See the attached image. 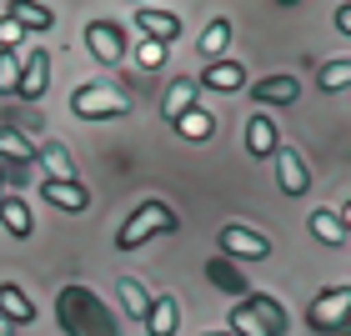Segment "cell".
I'll return each instance as SVG.
<instances>
[{"label": "cell", "mask_w": 351, "mask_h": 336, "mask_svg": "<svg viewBox=\"0 0 351 336\" xmlns=\"http://www.w3.org/2000/svg\"><path fill=\"white\" fill-rule=\"evenodd\" d=\"M226 331L231 336H286V311H281L276 296L251 291L246 301H236V307H231Z\"/></svg>", "instance_id": "7a4b0ae2"}, {"label": "cell", "mask_w": 351, "mask_h": 336, "mask_svg": "<svg viewBox=\"0 0 351 336\" xmlns=\"http://www.w3.org/2000/svg\"><path fill=\"white\" fill-rule=\"evenodd\" d=\"M0 316H5L10 326H30L36 322V301H30L15 281H0Z\"/></svg>", "instance_id": "2e32d148"}, {"label": "cell", "mask_w": 351, "mask_h": 336, "mask_svg": "<svg viewBox=\"0 0 351 336\" xmlns=\"http://www.w3.org/2000/svg\"><path fill=\"white\" fill-rule=\"evenodd\" d=\"M337 216H341V226L351 231V201H341V211H337Z\"/></svg>", "instance_id": "1f68e13d"}, {"label": "cell", "mask_w": 351, "mask_h": 336, "mask_svg": "<svg viewBox=\"0 0 351 336\" xmlns=\"http://www.w3.org/2000/svg\"><path fill=\"white\" fill-rule=\"evenodd\" d=\"M136 66H141V71H161V66H166V45H156V40L141 36V45H136Z\"/></svg>", "instance_id": "f1b7e54d"}, {"label": "cell", "mask_w": 351, "mask_h": 336, "mask_svg": "<svg viewBox=\"0 0 351 336\" xmlns=\"http://www.w3.org/2000/svg\"><path fill=\"white\" fill-rule=\"evenodd\" d=\"M276 186L286 191V196H301V191L311 186V166H306V156H301L296 146L276 151Z\"/></svg>", "instance_id": "ba28073f"}, {"label": "cell", "mask_w": 351, "mask_h": 336, "mask_svg": "<svg viewBox=\"0 0 351 336\" xmlns=\"http://www.w3.org/2000/svg\"><path fill=\"white\" fill-rule=\"evenodd\" d=\"M306 326L316 336H351V286H322L306 307Z\"/></svg>", "instance_id": "277c9868"}, {"label": "cell", "mask_w": 351, "mask_h": 336, "mask_svg": "<svg viewBox=\"0 0 351 336\" xmlns=\"http://www.w3.org/2000/svg\"><path fill=\"white\" fill-rule=\"evenodd\" d=\"M206 276H211V286H221V291H226V296H251V286H246V276H241V271H236L231 261H226V256H216V261L211 266H206Z\"/></svg>", "instance_id": "44dd1931"}, {"label": "cell", "mask_w": 351, "mask_h": 336, "mask_svg": "<svg viewBox=\"0 0 351 336\" xmlns=\"http://www.w3.org/2000/svg\"><path fill=\"white\" fill-rule=\"evenodd\" d=\"M86 51L101 66H116V60H125V30L116 21H90L86 25Z\"/></svg>", "instance_id": "52a82bcc"}, {"label": "cell", "mask_w": 351, "mask_h": 336, "mask_svg": "<svg viewBox=\"0 0 351 336\" xmlns=\"http://www.w3.org/2000/svg\"><path fill=\"white\" fill-rule=\"evenodd\" d=\"M0 196H5V176H0Z\"/></svg>", "instance_id": "e575fe53"}, {"label": "cell", "mask_w": 351, "mask_h": 336, "mask_svg": "<svg viewBox=\"0 0 351 336\" xmlns=\"http://www.w3.org/2000/svg\"><path fill=\"white\" fill-rule=\"evenodd\" d=\"M5 15H10L21 30H51V25H56V10H51V5H36V0H25V5H10Z\"/></svg>", "instance_id": "d4e9b609"}, {"label": "cell", "mask_w": 351, "mask_h": 336, "mask_svg": "<svg viewBox=\"0 0 351 336\" xmlns=\"http://www.w3.org/2000/svg\"><path fill=\"white\" fill-rule=\"evenodd\" d=\"M201 91H221V95H231V91H241L246 86V71H241V60H216V66H206L201 71Z\"/></svg>", "instance_id": "5bb4252c"}, {"label": "cell", "mask_w": 351, "mask_h": 336, "mask_svg": "<svg viewBox=\"0 0 351 336\" xmlns=\"http://www.w3.org/2000/svg\"><path fill=\"white\" fill-rule=\"evenodd\" d=\"M251 95H256V106H291L301 95V81L296 75H261V81L251 86Z\"/></svg>", "instance_id": "4fadbf2b"}, {"label": "cell", "mask_w": 351, "mask_h": 336, "mask_svg": "<svg viewBox=\"0 0 351 336\" xmlns=\"http://www.w3.org/2000/svg\"><path fill=\"white\" fill-rule=\"evenodd\" d=\"M71 110L81 121H121V116H131V95L106 81H86L71 91Z\"/></svg>", "instance_id": "5b68a950"}, {"label": "cell", "mask_w": 351, "mask_h": 336, "mask_svg": "<svg viewBox=\"0 0 351 336\" xmlns=\"http://www.w3.org/2000/svg\"><path fill=\"white\" fill-rule=\"evenodd\" d=\"M337 30H341V36H351V5H337Z\"/></svg>", "instance_id": "4dcf8cb0"}, {"label": "cell", "mask_w": 351, "mask_h": 336, "mask_svg": "<svg viewBox=\"0 0 351 336\" xmlns=\"http://www.w3.org/2000/svg\"><path fill=\"white\" fill-rule=\"evenodd\" d=\"M246 151L251 156H276L281 151V125L266 116V110H256V116L246 121Z\"/></svg>", "instance_id": "7c38bea8"}, {"label": "cell", "mask_w": 351, "mask_h": 336, "mask_svg": "<svg viewBox=\"0 0 351 336\" xmlns=\"http://www.w3.org/2000/svg\"><path fill=\"white\" fill-rule=\"evenodd\" d=\"M176 322H181V307L176 296H151V311H146V336H176Z\"/></svg>", "instance_id": "d6986e66"}, {"label": "cell", "mask_w": 351, "mask_h": 336, "mask_svg": "<svg viewBox=\"0 0 351 336\" xmlns=\"http://www.w3.org/2000/svg\"><path fill=\"white\" fill-rule=\"evenodd\" d=\"M181 221H176V211L166 201H141L131 216H125V226L116 231V246L121 251H136V246H146L151 236H171Z\"/></svg>", "instance_id": "3957f363"}, {"label": "cell", "mask_w": 351, "mask_h": 336, "mask_svg": "<svg viewBox=\"0 0 351 336\" xmlns=\"http://www.w3.org/2000/svg\"><path fill=\"white\" fill-rule=\"evenodd\" d=\"M45 81H51V56L45 51H25V66H21V101H40L45 95Z\"/></svg>", "instance_id": "8fae6325"}, {"label": "cell", "mask_w": 351, "mask_h": 336, "mask_svg": "<svg viewBox=\"0 0 351 336\" xmlns=\"http://www.w3.org/2000/svg\"><path fill=\"white\" fill-rule=\"evenodd\" d=\"M0 221H5V231H10V236H21V241H25L30 231H36V221H30L25 201H21V196H10V191L0 196Z\"/></svg>", "instance_id": "603a6c76"}, {"label": "cell", "mask_w": 351, "mask_h": 336, "mask_svg": "<svg viewBox=\"0 0 351 336\" xmlns=\"http://www.w3.org/2000/svg\"><path fill=\"white\" fill-rule=\"evenodd\" d=\"M56 322L66 336H121L116 316L106 311V301L90 286H60L56 296Z\"/></svg>", "instance_id": "6da1fadb"}, {"label": "cell", "mask_w": 351, "mask_h": 336, "mask_svg": "<svg viewBox=\"0 0 351 336\" xmlns=\"http://www.w3.org/2000/svg\"><path fill=\"white\" fill-rule=\"evenodd\" d=\"M221 251L236 256V261H266V256H271V241H266L261 231H251V226H241V221H231V226H221Z\"/></svg>", "instance_id": "8992f818"}, {"label": "cell", "mask_w": 351, "mask_h": 336, "mask_svg": "<svg viewBox=\"0 0 351 336\" xmlns=\"http://www.w3.org/2000/svg\"><path fill=\"white\" fill-rule=\"evenodd\" d=\"M136 30L146 40H156V45H171L176 36H181V15H176V10H156V5H141L136 10Z\"/></svg>", "instance_id": "9c48e42d"}, {"label": "cell", "mask_w": 351, "mask_h": 336, "mask_svg": "<svg viewBox=\"0 0 351 336\" xmlns=\"http://www.w3.org/2000/svg\"><path fill=\"white\" fill-rule=\"evenodd\" d=\"M316 86L322 91H346L351 86V60H326V66L316 71Z\"/></svg>", "instance_id": "83f0119b"}, {"label": "cell", "mask_w": 351, "mask_h": 336, "mask_svg": "<svg viewBox=\"0 0 351 336\" xmlns=\"http://www.w3.org/2000/svg\"><path fill=\"white\" fill-rule=\"evenodd\" d=\"M116 291H121V307H125V316L146 322V311H151V291H146V286H141L136 276H121V281H116Z\"/></svg>", "instance_id": "cb8c5ba5"}, {"label": "cell", "mask_w": 351, "mask_h": 336, "mask_svg": "<svg viewBox=\"0 0 351 336\" xmlns=\"http://www.w3.org/2000/svg\"><path fill=\"white\" fill-rule=\"evenodd\" d=\"M0 166L30 176V166H36V146L25 141V131H15V125H0Z\"/></svg>", "instance_id": "30bf717a"}, {"label": "cell", "mask_w": 351, "mask_h": 336, "mask_svg": "<svg viewBox=\"0 0 351 336\" xmlns=\"http://www.w3.org/2000/svg\"><path fill=\"white\" fill-rule=\"evenodd\" d=\"M0 336H15V326L5 322V316H0Z\"/></svg>", "instance_id": "d6a6232c"}, {"label": "cell", "mask_w": 351, "mask_h": 336, "mask_svg": "<svg viewBox=\"0 0 351 336\" xmlns=\"http://www.w3.org/2000/svg\"><path fill=\"white\" fill-rule=\"evenodd\" d=\"M306 226H311V236H316L322 246H341V241H346V226H341L337 206H322V211H311Z\"/></svg>", "instance_id": "ffe728a7"}, {"label": "cell", "mask_w": 351, "mask_h": 336, "mask_svg": "<svg viewBox=\"0 0 351 336\" xmlns=\"http://www.w3.org/2000/svg\"><path fill=\"white\" fill-rule=\"evenodd\" d=\"M196 91H201V86L191 81V75H181V81H171V86H166V95H161V116H166V121L176 125V121L186 116V110H196Z\"/></svg>", "instance_id": "e0dca14e"}, {"label": "cell", "mask_w": 351, "mask_h": 336, "mask_svg": "<svg viewBox=\"0 0 351 336\" xmlns=\"http://www.w3.org/2000/svg\"><path fill=\"white\" fill-rule=\"evenodd\" d=\"M21 40H25V30L10 15H0V51H21Z\"/></svg>", "instance_id": "f546056e"}, {"label": "cell", "mask_w": 351, "mask_h": 336, "mask_svg": "<svg viewBox=\"0 0 351 336\" xmlns=\"http://www.w3.org/2000/svg\"><path fill=\"white\" fill-rule=\"evenodd\" d=\"M21 66H25V51H0V95L21 91Z\"/></svg>", "instance_id": "4316f807"}, {"label": "cell", "mask_w": 351, "mask_h": 336, "mask_svg": "<svg viewBox=\"0 0 351 336\" xmlns=\"http://www.w3.org/2000/svg\"><path fill=\"white\" fill-rule=\"evenodd\" d=\"M201 336H231V331H201Z\"/></svg>", "instance_id": "836d02e7"}, {"label": "cell", "mask_w": 351, "mask_h": 336, "mask_svg": "<svg viewBox=\"0 0 351 336\" xmlns=\"http://www.w3.org/2000/svg\"><path fill=\"white\" fill-rule=\"evenodd\" d=\"M40 196L51 206H60V211H86L90 206V191L81 181H40Z\"/></svg>", "instance_id": "ac0fdd59"}, {"label": "cell", "mask_w": 351, "mask_h": 336, "mask_svg": "<svg viewBox=\"0 0 351 336\" xmlns=\"http://www.w3.org/2000/svg\"><path fill=\"white\" fill-rule=\"evenodd\" d=\"M36 166H45V181H75V161L60 141H40L36 146Z\"/></svg>", "instance_id": "9a60e30c"}, {"label": "cell", "mask_w": 351, "mask_h": 336, "mask_svg": "<svg viewBox=\"0 0 351 336\" xmlns=\"http://www.w3.org/2000/svg\"><path fill=\"white\" fill-rule=\"evenodd\" d=\"M226 45H231V21L221 15V21H211V25L201 30V56H206V66L226 60Z\"/></svg>", "instance_id": "7402d4cb"}, {"label": "cell", "mask_w": 351, "mask_h": 336, "mask_svg": "<svg viewBox=\"0 0 351 336\" xmlns=\"http://www.w3.org/2000/svg\"><path fill=\"white\" fill-rule=\"evenodd\" d=\"M176 131H181L186 141H211V136H216V116L196 106V110H186V116L176 121Z\"/></svg>", "instance_id": "484cf974"}]
</instances>
